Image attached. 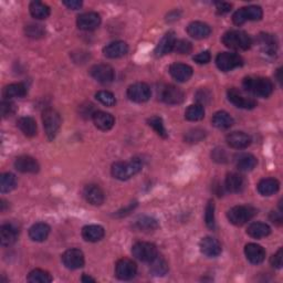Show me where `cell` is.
I'll list each match as a JSON object with an SVG mask.
<instances>
[{
	"label": "cell",
	"mask_w": 283,
	"mask_h": 283,
	"mask_svg": "<svg viewBox=\"0 0 283 283\" xmlns=\"http://www.w3.org/2000/svg\"><path fill=\"white\" fill-rule=\"evenodd\" d=\"M246 91L259 98H269L273 92V83L268 78L262 76H247L242 82Z\"/></svg>",
	"instance_id": "cell-1"
},
{
	"label": "cell",
	"mask_w": 283,
	"mask_h": 283,
	"mask_svg": "<svg viewBox=\"0 0 283 283\" xmlns=\"http://www.w3.org/2000/svg\"><path fill=\"white\" fill-rule=\"evenodd\" d=\"M143 168V162L139 158H132L127 162H117L112 165L111 173L119 181H127L138 174Z\"/></svg>",
	"instance_id": "cell-2"
},
{
	"label": "cell",
	"mask_w": 283,
	"mask_h": 283,
	"mask_svg": "<svg viewBox=\"0 0 283 283\" xmlns=\"http://www.w3.org/2000/svg\"><path fill=\"white\" fill-rule=\"evenodd\" d=\"M222 43L229 49L248 50L252 44L251 38L241 30H230L222 37Z\"/></svg>",
	"instance_id": "cell-3"
},
{
	"label": "cell",
	"mask_w": 283,
	"mask_h": 283,
	"mask_svg": "<svg viewBox=\"0 0 283 283\" xmlns=\"http://www.w3.org/2000/svg\"><path fill=\"white\" fill-rule=\"evenodd\" d=\"M257 215V209L252 206L241 205L236 206L227 212L228 220L235 226H243Z\"/></svg>",
	"instance_id": "cell-4"
},
{
	"label": "cell",
	"mask_w": 283,
	"mask_h": 283,
	"mask_svg": "<svg viewBox=\"0 0 283 283\" xmlns=\"http://www.w3.org/2000/svg\"><path fill=\"white\" fill-rule=\"evenodd\" d=\"M43 127L49 140H53L61 127V117L53 108H47L42 113Z\"/></svg>",
	"instance_id": "cell-5"
},
{
	"label": "cell",
	"mask_w": 283,
	"mask_h": 283,
	"mask_svg": "<svg viewBox=\"0 0 283 283\" xmlns=\"http://www.w3.org/2000/svg\"><path fill=\"white\" fill-rule=\"evenodd\" d=\"M262 16L263 11L259 6H248V7H243L237 10L234 14L233 20L235 24L241 25L247 21H258L262 18Z\"/></svg>",
	"instance_id": "cell-6"
},
{
	"label": "cell",
	"mask_w": 283,
	"mask_h": 283,
	"mask_svg": "<svg viewBox=\"0 0 283 283\" xmlns=\"http://www.w3.org/2000/svg\"><path fill=\"white\" fill-rule=\"evenodd\" d=\"M228 100L233 104L239 108H244V110H251L257 106V102L251 96L247 95L244 92L240 91L237 88H231L227 92Z\"/></svg>",
	"instance_id": "cell-7"
},
{
	"label": "cell",
	"mask_w": 283,
	"mask_h": 283,
	"mask_svg": "<svg viewBox=\"0 0 283 283\" xmlns=\"http://www.w3.org/2000/svg\"><path fill=\"white\" fill-rule=\"evenodd\" d=\"M132 253L142 262H152L158 254L156 247L150 242H136L132 248Z\"/></svg>",
	"instance_id": "cell-8"
},
{
	"label": "cell",
	"mask_w": 283,
	"mask_h": 283,
	"mask_svg": "<svg viewBox=\"0 0 283 283\" xmlns=\"http://www.w3.org/2000/svg\"><path fill=\"white\" fill-rule=\"evenodd\" d=\"M217 68L222 72H228V71L239 68L243 64L242 58L237 53L231 52H221L216 58Z\"/></svg>",
	"instance_id": "cell-9"
},
{
	"label": "cell",
	"mask_w": 283,
	"mask_h": 283,
	"mask_svg": "<svg viewBox=\"0 0 283 283\" xmlns=\"http://www.w3.org/2000/svg\"><path fill=\"white\" fill-rule=\"evenodd\" d=\"M137 273V266L131 259L122 258L115 266V274L120 280H132Z\"/></svg>",
	"instance_id": "cell-10"
},
{
	"label": "cell",
	"mask_w": 283,
	"mask_h": 283,
	"mask_svg": "<svg viewBox=\"0 0 283 283\" xmlns=\"http://www.w3.org/2000/svg\"><path fill=\"white\" fill-rule=\"evenodd\" d=\"M151 88L146 83H134L127 89V98L135 103H144L151 98Z\"/></svg>",
	"instance_id": "cell-11"
},
{
	"label": "cell",
	"mask_w": 283,
	"mask_h": 283,
	"mask_svg": "<svg viewBox=\"0 0 283 283\" xmlns=\"http://www.w3.org/2000/svg\"><path fill=\"white\" fill-rule=\"evenodd\" d=\"M90 74H91L92 78L96 80L103 84H106V83L113 82L115 78V72L111 66L108 64H95L90 70Z\"/></svg>",
	"instance_id": "cell-12"
},
{
	"label": "cell",
	"mask_w": 283,
	"mask_h": 283,
	"mask_svg": "<svg viewBox=\"0 0 283 283\" xmlns=\"http://www.w3.org/2000/svg\"><path fill=\"white\" fill-rule=\"evenodd\" d=\"M62 262L70 270L80 269L84 266V254L79 249H69L62 254Z\"/></svg>",
	"instance_id": "cell-13"
},
{
	"label": "cell",
	"mask_w": 283,
	"mask_h": 283,
	"mask_svg": "<svg viewBox=\"0 0 283 283\" xmlns=\"http://www.w3.org/2000/svg\"><path fill=\"white\" fill-rule=\"evenodd\" d=\"M78 28L84 31H92L100 27L101 17L96 12H84L76 19Z\"/></svg>",
	"instance_id": "cell-14"
},
{
	"label": "cell",
	"mask_w": 283,
	"mask_h": 283,
	"mask_svg": "<svg viewBox=\"0 0 283 283\" xmlns=\"http://www.w3.org/2000/svg\"><path fill=\"white\" fill-rule=\"evenodd\" d=\"M258 46L262 53L266 55L273 56L278 51V40L273 35L270 34H261L258 36Z\"/></svg>",
	"instance_id": "cell-15"
},
{
	"label": "cell",
	"mask_w": 283,
	"mask_h": 283,
	"mask_svg": "<svg viewBox=\"0 0 283 283\" xmlns=\"http://www.w3.org/2000/svg\"><path fill=\"white\" fill-rule=\"evenodd\" d=\"M199 248H201L202 253L209 258H215L221 253V244L212 237L203 238L199 242Z\"/></svg>",
	"instance_id": "cell-16"
},
{
	"label": "cell",
	"mask_w": 283,
	"mask_h": 283,
	"mask_svg": "<svg viewBox=\"0 0 283 283\" xmlns=\"http://www.w3.org/2000/svg\"><path fill=\"white\" fill-rule=\"evenodd\" d=\"M185 99V93L182 89L175 86H167L162 91V100L171 105H177L183 103Z\"/></svg>",
	"instance_id": "cell-17"
},
{
	"label": "cell",
	"mask_w": 283,
	"mask_h": 283,
	"mask_svg": "<svg viewBox=\"0 0 283 283\" xmlns=\"http://www.w3.org/2000/svg\"><path fill=\"white\" fill-rule=\"evenodd\" d=\"M176 41L177 39H176L175 32L174 31L166 32L165 36L160 39V41L157 44V47L155 49V55L163 56L166 55L167 53L172 52V51H174V48H175Z\"/></svg>",
	"instance_id": "cell-18"
},
{
	"label": "cell",
	"mask_w": 283,
	"mask_h": 283,
	"mask_svg": "<svg viewBox=\"0 0 283 283\" xmlns=\"http://www.w3.org/2000/svg\"><path fill=\"white\" fill-rule=\"evenodd\" d=\"M15 167L18 172L20 173H28V174H36L39 172L40 169V166L39 163L37 162V160L31 157V156H27V155H23L18 157L15 160Z\"/></svg>",
	"instance_id": "cell-19"
},
{
	"label": "cell",
	"mask_w": 283,
	"mask_h": 283,
	"mask_svg": "<svg viewBox=\"0 0 283 283\" xmlns=\"http://www.w3.org/2000/svg\"><path fill=\"white\" fill-rule=\"evenodd\" d=\"M19 236L18 228L12 223H5L0 227V242L2 246L8 247L14 244Z\"/></svg>",
	"instance_id": "cell-20"
},
{
	"label": "cell",
	"mask_w": 283,
	"mask_h": 283,
	"mask_svg": "<svg viewBox=\"0 0 283 283\" xmlns=\"http://www.w3.org/2000/svg\"><path fill=\"white\" fill-rule=\"evenodd\" d=\"M83 197L92 206H100L104 203V192L98 185H88L83 189Z\"/></svg>",
	"instance_id": "cell-21"
},
{
	"label": "cell",
	"mask_w": 283,
	"mask_h": 283,
	"mask_svg": "<svg viewBox=\"0 0 283 283\" xmlns=\"http://www.w3.org/2000/svg\"><path fill=\"white\" fill-rule=\"evenodd\" d=\"M244 254L247 257V260L252 265H259L266 259V250L257 243L247 244L244 247Z\"/></svg>",
	"instance_id": "cell-22"
},
{
	"label": "cell",
	"mask_w": 283,
	"mask_h": 283,
	"mask_svg": "<svg viewBox=\"0 0 283 283\" xmlns=\"http://www.w3.org/2000/svg\"><path fill=\"white\" fill-rule=\"evenodd\" d=\"M227 143L236 150H243L251 144V137L243 132H234L227 136Z\"/></svg>",
	"instance_id": "cell-23"
},
{
	"label": "cell",
	"mask_w": 283,
	"mask_h": 283,
	"mask_svg": "<svg viewBox=\"0 0 283 283\" xmlns=\"http://www.w3.org/2000/svg\"><path fill=\"white\" fill-rule=\"evenodd\" d=\"M128 52V46L124 41H114L103 49V54L110 59H118Z\"/></svg>",
	"instance_id": "cell-24"
},
{
	"label": "cell",
	"mask_w": 283,
	"mask_h": 283,
	"mask_svg": "<svg viewBox=\"0 0 283 283\" xmlns=\"http://www.w3.org/2000/svg\"><path fill=\"white\" fill-rule=\"evenodd\" d=\"M169 73L178 82L188 81L192 75V69L188 64L174 63L169 67Z\"/></svg>",
	"instance_id": "cell-25"
},
{
	"label": "cell",
	"mask_w": 283,
	"mask_h": 283,
	"mask_svg": "<svg viewBox=\"0 0 283 283\" xmlns=\"http://www.w3.org/2000/svg\"><path fill=\"white\" fill-rule=\"evenodd\" d=\"M94 125L101 131H110L115 124V120L113 115L110 113L98 111L92 114Z\"/></svg>",
	"instance_id": "cell-26"
},
{
	"label": "cell",
	"mask_w": 283,
	"mask_h": 283,
	"mask_svg": "<svg viewBox=\"0 0 283 283\" xmlns=\"http://www.w3.org/2000/svg\"><path fill=\"white\" fill-rule=\"evenodd\" d=\"M188 35L197 40H202L208 38L211 34V28L207 23L202 21H194L188 24L187 27Z\"/></svg>",
	"instance_id": "cell-27"
},
{
	"label": "cell",
	"mask_w": 283,
	"mask_h": 283,
	"mask_svg": "<svg viewBox=\"0 0 283 283\" xmlns=\"http://www.w3.org/2000/svg\"><path fill=\"white\" fill-rule=\"evenodd\" d=\"M105 235L104 228L99 224H89L82 229L83 239L89 242H98Z\"/></svg>",
	"instance_id": "cell-28"
},
{
	"label": "cell",
	"mask_w": 283,
	"mask_h": 283,
	"mask_svg": "<svg viewBox=\"0 0 283 283\" xmlns=\"http://www.w3.org/2000/svg\"><path fill=\"white\" fill-rule=\"evenodd\" d=\"M49 234H50V227L44 222L35 223L34 226L29 229L30 239L37 242H42L46 240Z\"/></svg>",
	"instance_id": "cell-29"
},
{
	"label": "cell",
	"mask_w": 283,
	"mask_h": 283,
	"mask_svg": "<svg viewBox=\"0 0 283 283\" xmlns=\"http://www.w3.org/2000/svg\"><path fill=\"white\" fill-rule=\"evenodd\" d=\"M133 227L137 231H142V233H151V231H154L158 228V222L152 217L142 216L135 220Z\"/></svg>",
	"instance_id": "cell-30"
},
{
	"label": "cell",
	"mask_w": 283,
	"mask_h": 283,
	"mask_svg": "<svg viewBox=\"0 0 283 283\" xmlns=\"http://www.w3.org/2000/svg\"><path fill=\"white\" fill-rule=\"evenodd\" d=\"M280 189V183L275 178H265L258 184V191L262 196H272Z\"/></svg>",
	"instance_id": "cell-31"
},
{
	"label": "cell",
	"mask_w": 283,
	"mask_h": 283,
	"mask_svg": "<svg viewBox=\"0 0 283 283\" xmlns=\"http://www.w3.org/2000/svg\"><path fill=\"white\" fill-rule=\"evenodd\" d=\"M257 165V158L248 153L239 154L236 157V166L241 172H250L252 171Z\"/></svg>",
	"instance_id": "cell-32"
},
{
	"label": "cell",
	"mask_w": 283,
	"mask_h": 283,
	"mask_svg": "<svg viewBox=\"0 0 283 283\" xmlns=\"http://www.w3.org/2000/svg\"><path fill=\"white\" fill-rule=\"evenodd\" d=\"M18 127L20 128V131L28 137H34L37 135L38 127L36 121L30 117H23L20 118L17 122Z\"/></svg>",
	"instance_id": "cell-33"
},
{
	"label": "cell",
	"mask_w": 283,
	"mask_h": 283,
	"mask_svg": "<svg viewBox=\"0 0 283 283\" xmlns=\"http://www.w3.org/2000/svg\"><path fill=\"white\" fill-rule=\"evenodd\" d=\"M212 124L215 127L220 128V130H227L234 125V119L231 118V115L224 111H219L214 114V117L211 119Z\"/></svg>",
	"instance_id": "cell-34"
},
{
	"label": "cell",
	"mask_w": 283,
	"mask_h": 283,
	"mask_svg": "<svg viewBox=\"0 0 283 283\" xmlns=\"http://www.w3.org/2000/svg\"><path fill=\"white\" fill-rule=\"evenodd\" d=\"M270 233H271V229L265 222H252L251 224H249L247 229V234L251 238H254V239L265 238L269 236Z\"/></svg>",
	"instance_id": "cell-35"
},
{
	"label": "cell",
	"mask_w": 283,
	"mask_h": 283,
	"mask_svg": "<svg viewBox=\"0 0 283 283\" xmlns=\"http://www.w3.org/2000/svg\"><path fill=\"white\" fill-rule=\"evenodd\" d=\"M226 189L230 192H239L243 189V177L237 173H230L226 177Z\"/></svg>",
	"instance_id": "cell-36"
},
{
	"label": "cell",
	"mask_w": 283,
	"mask_h": 283,
	"mask_svg": "<svg viewBox=\"0 0 283 283\" xmlns=\"http://www.w3.org/2000/svg\"><path fill=\"white\" fill-rule=\"evenodd\" d=\"M25 94H27V88L22 83H12L4 89V98L7 100L23 98Z\"/></svg>",
	"instance_id": "cell-37"
},
{
	"label": "cell",
	"mask_w": 283,
	"mask_h": 283,
	"mask_svg": "<svg viewBox=\"0 0 283 283\" xmlns=\"http://www.w3.org/2000/svg\"><path fill=\"white\" fill-rule=\"evenodd\" d=\"M29 10L31 16L36 19H39V20H43V19H47L50 16V8L41 2L30 3Z\"/></svg>",
	"instance_id": "cell-38"
},
{
	"label": "cell",
	"mask_w": 283,
	"mask_h": 283,
	"mask_svg": "<svg viewBox=\"0 0 283 283\" xmlns=\"http://www.w3.org/2000/svg\"><path fill=\"white\" fill-rule=\"evenodd\" d=\"M151 263V273L156 276H163L168 272V263L162 256H158Z\"/></svg>",
	"instance_id": "cell-39"
},
{
	"label": "cell",
	"mask_w": 283,
	"mask_h": 283,
	"mask_svg": "<svg viewBox=\"0 0 283 283\" xmlns=\"http://www.w3.org/2000/svg\"><path fill=\"white\" fill-rule=\"evenodd\" d=\"M27 280L31 283H50L52 281V276L44 270L35 269L29 273Z\"/></svg>",
	"instance_id": "cell-40"
},
{
	"label": "cell",
	"mask_w": 283,
	"mask_h": 283,
	"mask_svg": "<svg viewBox=\"0 0 283 283\" xmlns=\"http://www.w3.org/2000/svg\"><path fill=\"white\" fill-rule=\"evenodd\" d=\"M17 186V179L14 174L6 173L0 177V190L2 192H9L14 190Z\"/></svg>",
	"instance_id": "cell-41"
},
{
	"label": "cell",
	"mask_w": 283,
	"mask_h": 283,
	"mask_svg": "<svg viewBox=\"0 0 283 283\" xmlns=\"http://www.w3.org/2000/svg\"><path fill=\"white\" fill-rule=\"evenodd\" d=\"M204 117H205V110L203 105L201 104L190 105L185 112V118L191 122L201 121L204 119Z\"/></svg>",
	"instance_id": "cell-42"
},
{
	"label": "cell",
	"mask_w": 283,
	"mask_h": 283,
	"mask_svg": "<svg viewBox=\"0 0 283 283\" xmlns=\"http://www.w3.org/2000/svg\"><path fill=\"white\" fill-rule=\"evenodd\" d=\"M147 123H149V125L159 135L160 137L166 138L167 136H168V134H167V132H166V128H165V125H164V122H163L162 118L152 117L151 119H149V121H147Z\"/></svg>",
	"instance_id": "cell-43"
},
{
	"label": "cell",
	"mask_w": 283,
	"mask_h": 283,
	"mask_svg": "<svg viewBox=\"0 0 283 283\" xmlns=\"http://www.w3.org/2000/svg\"><path fill=\"white\" fill-rule=\"evenodd\" d=\"M205 222L207 224L209 229H215L216 221H215V203L209 201L207 206H206L205 212Z\"/></svg>",
	"instance_id": "cell-44"
},
{
	"label": "cell",
	"mask_w": 283,
	"mask_h": 283,
	"mask_svg": "<svg viewBox=\"0 0 283 283\" xmlns=\"http://www.w3.org/2000/svg\"><path fill=\"white\" fill-rule=\"evenodd\" d=\"M25 35H27L29 38H32V39H39V38H42L44 36V28L42 27L41 24H36V23H30L28 25H25Z\"/></svg>",
	"instance_id": "cell-45"
},
{
	"label": "cell",
	"mask_w": 283,
	"mask_h": 283,
	"mask_svg": "<svg viewBox=\"0 0 283 283\" xmlns=\"http://www.w3.org/2000/svg\"><path fill=\"white\" fill-rule=\"evenodd\" d=\"M95 99L105 106H113L117 103L114 94L108 91H99L95 94Z\"/></svg>",
	"instance_id": "cell-46"
},
{
	"label": "cell",
	"mask_w": 283,
	"mask_h": 283,
	"mask_svg": "<svg viewBox=\"0 0 283 283\" xmlns=\"http://www.w3.org/2000/svg\"><path fill=\"white\" fill-rule=\"evenodd\" d=\"M205 131L195 128V130H191L186 134L185 139L186 142H188V143H198V142H201L205 138Z\"/></svg>",
	"instance_id": "cell-47"
},
{
	"label": "cell",
	"mask_w": 283,
	"mask_h": 283,
	"mask_svg": "<svg viewBox=\"0 0 283 283\" xmlns=\"http://www.w3.org/2000/svg\"><path fill=\"white\" fill-rule=\"evenodd\" d=\"M174 51H176V52L179 54H189L192 51V46L189 41L179 40L176 41Z\"/></svg>",
	"instance_id": "cell-48"
},
{
	"label": "cell",
	"mask_w": 283,
	"mask_h": 283,
	"mask_svg": "<svg viewBox=\"0 0 283 283\" xmlns=\"http://www.w3.org/2000/svg\"><path fill=\"white\" fill-rule=\"evenodd\" d=\"M195 98H196V101L198 102V104L205 105L211 100V93L207 89H201L199 91H197Z\"/></svg>",
	"instance_id": "cell-49"
},
{
	"label": "cell",
	"mask_w": 283,
	"mask_h": 283,
	"mask_svg": "<svg viewBox=\"0 0 283 283\" xmlns=\"http://www.w3.org/2000/svg\"><path fill=\"white\" fill-rule=\"evenodd\" d=\"M0 110H2V115L4 118L10 117V115L14 114L16 112V106L12 102L9 100H6L2 102V106H0Z\"/></svg>",
	"instance_id": "cell-50"
},
{
	"label": "cell",
	"mask_w": 283,
	"mask_h": 283,
	"mask_svg": "<svg viewBox=\"0 0 283 283\" xmlns=\"http://www.w3.org/2000/svg\"><path fill=\"white\" fill-rule=\"evenodd\" d=\"M270 263H271V266L275 269H281L282 265H283V249L280 248L276 253H274L271 259H270Z\"/></svg>",
	"instance_id": "cell-51"
},
{
	"label": "cell",
	"mask_w": 283,
	"mask_h": 283,
	"mask_svg": "<svg viewBox=\"0 0 283 283\" xmlns=\"http://www.w3.org/2000/svg\"><path fill=\"white\" fill-rule=\"evenodd\" d=\"M211 55L209 51H203V52L198 53L197 55L194 56V61L198 64H207L208 62H210Z\"/></svg>",
	"instance_id": "cell-52"
},
{
	"label": "cell",
	"mask_w": 283,
	"mask_h": 283,
	"mask_svg": "<svg viewBox=\"0 0 283 283\" xmlns=\"http://www.w3.org/2000/svg\"><path fill=\"white\" fill-rule=\"evenodd\" d=\"M231 7H233V6L228 3H217L216 4V9L219 15L227 14V12H229L231 10Z\"/></svg>",
	"instance_id": "cell-53"
},
{
	"label": "cell",
	"mask_w": 283,
	"mask_h": 283,
	"mask_svg": "<svg viewBox=\"0 0 283 283\" xmlns=\"http://www.w3.org/2000/svg\"><path fill=\"white\" fill-rule=\"evenodd\" d=\"M63 5L71 10H78L82 7L83 4L79 0H67V2H63Z\"/></svg>",
	"instance_id": "cell-54"
},
{
	"label": "cell",
	"mask_w": 283,
	"mask_h": 283,
	"mask_svg": "<svg viewBox=\"0 0 283 283\" xmlns=\"http://www.w3.org/2000/svg\"><path fill=\"white\" fill-rule=\"evenodd\" d=\"M212 158H214V160H216V162L224 163L227 159V156H226V153H224L223 150H215L214 155H212Z\"/></svg>",
	"instance_id": "cell-55"
},
{
	"label": "cell",
	"mask_w": 283,
	"mask_h": 283,
	"mask_svg": "<svg viewBox=\"0 0 283 283\" xmlns=\"http://www.w3.org/2000/svg\"><path fill=\"white\" fill-rule=\"evenodd\" d=\"M270 219L274 223H278L280 224L282 222V216H281V212H274L272 211L271 215H270Z\"/></svg>",
	"instance_id": "cell-56"
},
{
	"label": "cell",
	"mask_w": 283,
	"mask_h": 283,
	"mask_svg": "<svg viewBox=\"0 0 283 283\" xmlns=\"http://www.w3.org/2000/svg\"><path fill=\"white\" fill-rule=\"evenodd\" d=\"M82 282H84V283H88V282H95V280L93 278H91V276H89L87 274H84L82 276Z\"/></svg>",
	"instance_id": "cell-57"
},
{
	"label": "cell",
	"mask_w": 283,
	"mask_h": 283,
	"mask_svg": "<svg viewBox=\"0 0 283 283\" xmlns=\"http://www.w3.org/2000/svg\"><path fill=\"white\" fill-rule=\"evenodd\" d=\"M280 73H281V69H279V70H278V75H276V78H278V81H279V82H281V80H282Z\"/></svg>",
	"instance_id": "cell-58"
}]
</instances>
